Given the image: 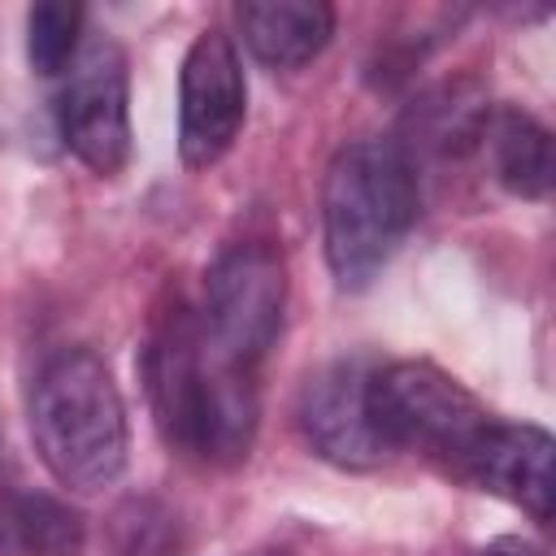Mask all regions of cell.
Instances as JSON below:
<instances>
[{
	"label": "cell",
	"mask_w": 556,
	"mask_h": 556,
	"mask_svg": "<svg viewBox=\"0 0 556 556\" xmlns=\"http://www.w3.org/2000/svg\"><path fill=\"white\" fill-rule=\"evenodd\" d=\"M143 387L169 447L200 465H239L256 439V374L217 356L195 308L174 295L143 348Z\"/></svg>",
	"instance_id": "cell-1"
},
{
	"label": "cell",
	"mask_w": 556,
	"mask_h": 556,
	"mask_svg": "<svg viewBox=\"0 0 556 556\" xmlns=\"http://www.w3.org/2000/svg\"><path fill=\"white\" fill-rule=\"evenodd\" d=\"M30 439L43 469L74 495H96L126 473V400L100 352L74 343L39 361L30 382Z\"/></svg>",
	"instance_id": "cell-2"
},
{
	"label": "cell",
	"mask_w": 556,
	"mask_h": 556,
	"mask_svg": "<svg viewBox=\"0 0 556 556\" xmlns=\"http://www.w3.org/2000/svg\"><path fill=\"white\" fill-rule=\"evenodd\" d=\"M417 165L382 139L334 152L321 178V248L343 291L369 287L417 222Z\"/></svg>",
	"instance_id": "cell-3"
},
{
	"label": "cell",
	"mask_w": 556,
	"mask_h": 556,
	"mask_svg": "<svg viewBox=\"0 0 556 556\" xmlns=\"http://www.w3.org/2000/svg\"><path fill=\"white\" fill-rule=\"evenodd\" d=\"M369 404L391 452L408 447L452 478H465L473 452L495 426V413L430 361L374 365Z\"/></svg>",
	"instance_id": "cell-4"
},
{
	"label": "cell",
	"mask_w": 556,
	"mask_h": 556,
	"mask_svg": "<svg viewBox=\"0 0 556 556\" xmlns=\"http://www.w3.org/2000/svg\"><path fill=\"white\" fill-rule=\"evenodd\" d=\"M282 313H287L282 252L261 239L222 248L204 274V295L195 308L208 348L230 365L256 374V365L269 356V348L282 334Z\"/></svg>",
	"instance_id": "cell-5"
},
{
	"label": "cell",
	"mask_w": 556,
	"mask_h": 556,
	"mask_svg": "<svg viewBox=\"0 0 556 556\" xmlns=\"http://www.w3.org/2000/svg\"><path fill=\"white\" fill-rule=\"evenodd\" d=\"M65 74L56 100L61 143L91 174H122L130 161V70L122 43L109 35L87 39Z\"/></svg>",
	"instance_id": "cell-6"
},
{
	"label": "cell",
	"mask_w": 556,
	"mask_h": 556,
	"mask_svg": "<svg viewBox=\"0 0 556 556\" xmlns=\"http://www.w3.org/2000/svg\"><path fill=\"white\" fill-rule=\"evenodd\" d=\"M248 117V78L226 30L208 26L191 39L178 70V156L187 169H213L239 139Z\"/></svg>",
	"instance_id": "cell-7"
},
{
	"label": "cell",
	"mask_w": 556,
	"mask_h": 556,
	"mask_svg": "<svg viewBox=\"0 0 556 556\" xmlns=\"http://www.w3.org/2000/svg\"><path fill=\"white\" fill-rule=\"evenodd\" d=\"M369 378H374V365L361 356L330 361L308 374V382L300 391V408H295L304 443L321 460L352 469V473L378 469L391 456V447L374 421Z\"/></svg>",
	"instance_id": "cell-8"
},
{
	"label": "cell",
	"mask_w": 556,
	"mask_h": 556,
	"mask_svg": "<svg viewBox=\"0 0 556 556\" xmlns=\"http://www.w3.org/2000/svg\"><path fill=\"white\" fill-rule=\"evenodd\" d=\"M552 434L530 421H500L486 430L482 447L473 452L469 469L460 482L508 500L521 508L530 521L547 526L552 521V500H556V478H552Z\"/></svg>",
	"instance_id": "cell-9"
},
{
	"label": "cell",
	"mask_w": 556,
	"mask_h": 556,
	"mask_svg": "<svg viewBox=\"0 0 556 556\" xmlns=\"http://www.w3.org/2000/svg\"><path fill=\"white\" fill-rule=\"evenodd\" d=\"M235 22L248 52L269 70H304L334 35V9L321 0H243Z\"/></svg>",
	"instance_id": "cell-10"
},
{
	"label": "cell",
	"mask_w": 556,
	"mask_h": 556,
	"mask_svg": "<svg viewBox=\"0 0 556 556\" xmlns=\"http://www.w3.org/2000/svg\"><path fill=\"white\" fill-rule=\"evenodd\" d=\"M486 161H491V174L495 182L517 195V200H543L552 191V135L547 126L517 109V104H495L486 109V122H482V135H478Z\"/></svg>",
	"instance_id": "cell-11"
},
{
	"label": "cell",
	"mask_w": 556,
	"mask_h": 556,
	"mask_svg": "<svg viewBox=\"0 0 556 556\" xmlns=\"http://www.w3.org/2000/svg\"><path fill=\"white\" fill-rule=\"evenodd\" d=\"M83 4H30L26 9V61L35 74L56 78L74 65L78 48H83Z\"/></svg>",
	"instance_id": "cell-12"
},
{
	"label": "cell",
	"mask_w": 556,
	"mask_h": 556,
	"mask_svg": "<svg viewBox=\"0 0 556 556\" xmlns=\"http://www.w3.org/2000/svg\"><path fill=\"white\" fill-rule=\"evenodd\" d=\"M478 556H539L530 543H517V539H500V543H491V547H482Z\"/></svg>",
	"instance_id": "cell-13"
}]
</instances>
